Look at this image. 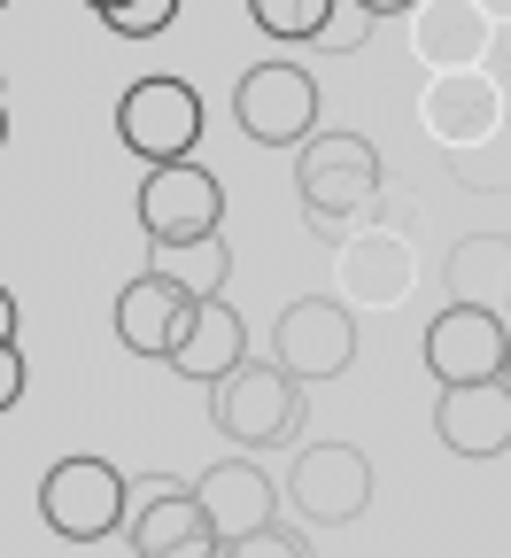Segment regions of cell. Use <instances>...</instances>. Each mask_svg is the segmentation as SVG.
I'll return each mask as SVG.
<instances>
[{
	"instance_id": "obj_5",
	"label": "cell",
	"mask_w": 511,
	"mask_h": 558,
	"mask_svg": "<svg viewBox=\"0 0 511 558\" xmlns=\"http://www.w3.org/2000/svg\"><path fill=\"white\" fill-rule=\"evenodd\" d=\"M233 117L248 140L264 148H311L318 132V78L303 62H256L248 78L233 86Z\"/></svg>"
},
{
	"instance_id": "obj_17",
	"label": "cell",
	"mask_w": 511,
	"mask_h": 558,
	"mask_svg": "<svg viewBox=\"0 0 511 558\" xmlns=\"http://www.w3.org/2000/svg\"><path fill=\"white\" fill-rule=\"evenodd\" d=\"M171 16H179V0H109L101 9V24L117 39H156V32H171Z\"/></svg>"
},
{
	"instance_id": "obj_14",
	"label": "cell",
	"mask_w": 511,
	"mask_h": 558,
	"mask_svg": "<svg viewBox=\"0 0 511 558\" xmlns=\"http://www.w3.org/2000/svg\"><path fill=\"white\" fill-rule=\"evenodd\" d=\"M333 179L349 186V202H373V186H380L373 140H356V132H326V140H311V148H303V194H311V209L333 202Z\"/></svg>"
},
{
	"instance_id": "obj_7",
	"label": "cell",
	"mask_w": 511,
	"mask_h": 558,
	"mask_svg": "<svg viewBox=\"0 0 511 558\" xmlns=\"http://www.w3.org/2000/svg\"><path fill=\"white\" fill-rule=\"evenodd\" d=\"M364 497H373V465H364L356 442H318V450H303L295 465H287V505H295L303 520H318V527L356 520Z\"/></svg>"
},
{
	"instance_id": "obj_8",
	"label": "cell",
	"mask_w": 511,
	"mask_h": 558,
	"mask_svg": "<svg viewBox=\"0 0 511 558\" xmlns=\"http://www.w3.org/2000/svg\"><path fill=\"white\" fill-rule=\"evenodd\" d=\"M194 488V505H202V520L217 527V543H241V535H256V527H279V481L256 465V458H217L202 481H186Z\"/></svg>"
},
{
	"instance_id": "obj_20",
	"label": "cell",
	"mask_w": 511,
	"mask_h": 558,
	"mask_svg": "<svg viewBox=\"0 0 511 558\" xmlns=\"http://www.w3.org/2000/svg\"><path fill=\"white\" fill-rule=\"evenodd\" d=\"M349 9H364V16H411L418 0H349Z\"/></svg>"
},
{
	"instance_id": "obj_4",
	"label": "cell",
	"mask_w": 511,
	"mask_h": 558,
	"mask_svg": "<svg viewBox=\"0 0 511 558\" xmlns=\"http://www.w3.org/2000/svg\"><path fill=\"white\" fill-rule=\"evenodd\" d=\"M139 226H148L156 248H202L226 226V186L202 163H163L139 179Z\"/></svg>"
},
{
	"instance_id": "obj_19",
	"label": "cell",
	"mask_w": 511,
	"mask_h": 558,
	"mask_svg": "<svg viewBox=\"0 0 511 558\" xmlns=\"http://www.w3.org/2000/svg\"><path fill=\"white\" fill-rule=\"evenodd\" d=\"M16 396H24V349L9 341V349H0V411H9Z\"/></svg>"
},
{
	"instance_id": "obj_13",
	"label": "cell",
	"mask_w": 511,
	"mask_h": 558,
	"mask_svg": "<svg viewBox=\"0 0 511 558\" xmlns=\"http://www.w3.org/2000/svg\"><path fill=\"white\" fill-rule=\"evenodd\" d=\"M248 365V326H241V311L226 303V295H202L194 303V326H186V341L171 349V373H186V380H233Z\"/></svg>"
},
{
	"instance_id": "obj_15",
	"label": "cell",
	"mask_w": 511,
	"mask_h": 558,
	"mask_svg": "<svg viewBox=\"0 0 511 558\" xmlns=\"http://www.w3.org/2000/svg\"><path fill=\"white\" fill-rule=\"evenodd\" d=\"M256 32L303 47V39H333V0H248Z\"/></svg>"
},
{
	"instance_id": "obj_24",
	"label": "cell",
	"mask_w": 511,
	"mask_h": 558,
	"mask_svg": "<svg viewBox=\"0 0 511 558\" xmlns=\"http://www.w3.org/2000/svg\"><path fill=\"white\" fill-rule=\"evenodd\" d=\"M0 9H9V0H0Z\"/></svg>"
},
{
	"instance_id": "obj_21",
	"label": "cell",
	"mask_w": 511,
	"mask_h": 558,
	"mask_svg": "<svg viewBox=\"0 0 511 558\" xmlns=\"http://www.w3.org/2000/svg\"><path fill=\"white\" fill-rule=\"evenodd\" d=\"M9 341H16V295L0 288V349H9Z\"/></svg>"
},
{
	"instance_id": "obj_3",
	"label": "cell",
	"mask_w": 511,
	"mask_h": 558,
	"mask_svg": "<svg viewBox=\"0 0 511 558\" xmlns=\"http://www.w3.org/2000/svg\"><path fill=\"white\" fill-rule=\"evenodd\" d=\"M209 418H217L226 442H241V450H279L287 435L303 427V380L279 373V365H241L233 380H217Z\"/></svg>"
},
{
	"instance_id": "obj_10",
	"label": "cell",
	"mask_w": 511,
	"mask_h": 558,
	"mask_svg": "<svg viewBox=\"0 0 511 558\" xmlns=\"http://www.w3.org/2000/svg\"><path fill=\"white\" fill-rule=\"evenodd\" d=\"M349 357H356V326H349L341 303L311 295V303H287V311H279V373H295V380H333Z\"/></svg>"
},
{
	"instance_id": "obj_12",
	"label": "cell",
	"mask_w": 511,
	"mask_h": 558,
	"mask_svg": "<svg viewBox=\"0 0 511 558\" xmlns=\"http://www.w3.org/2000/svg\"><path fill=\"white\" fill-rule=\"evenodd\" d=\"M434 435H442L450 458H503L511 450V388H442L434 403Z\"/></svg>"
},
{
	"instance_id": "obj_23",
	"label": "cell",
	"mask_w": 511,
	"mask_h": 558,
	"mask_svg": "<svg viewBox=\"0 0 511 558\" xmlns=\"http://www.w3.org/2000/svg\"><path fill=\"white\" fill-rule=\"evenodd\" d=\"M503 388H511V365H503Z\"/></svg>"
},
{
	"instance_id": "obj_11",
	"label": "cell",
	"mask_w": 511,
	"mask_h": 558,
	"mask_svg": "<svg viewBox=\"0 0 511 558\" xmlns=\"http://www.w3.org/2000/svg\"><path fill=\"white\" fill-rule=\"evenodd\" d=\"M124 535H132L139 558H217V527L202 520L194 488H179V481H156Z\"/></svg>"
},
{
	"instance_id": "obj_2",
	"label": "cell",
	"mask_w": 511,
	"mask_h": 558,
	"mask_svg": "<svg viewBox=\"0 0 511 558\" xmlns=\"http://www.w3.org/2000/svg\"><path fill=\"white\" fill-rule=\"evenodd\" d=\"M117 140L148 171L194 163V148H202V94L186 78H132L124 101H117Z\"/></svg>"
},
{
	"instance_id": "obj_16",
	"label": "cell",
	"mask_w": 511,
	"mask_h": 558,
	"mask_svg": "<svg viewBox=\"0 0 511 558\" xmlns=\"http://www.w3.org/2000/svg\"><path fill=\"white\" fill-rule=\"evenodd\" d=\"M156 271L179 279L186 295H226L233 256H226V241H202V248H156Z\"/></svg>"
},
{
	"instance_id": "obj_1",
	"label": "cell",
	"mask_w": 511,
	"mask_h": 558,
	"mask_svg": "<svg viewBox=\"0 0 511 558\" xmlns=\"http://www.w3.org/2000/svg\"><path fill=\"white\" fill-rule=\"evenodd\" d=\"M39 520H47L62 543H101V535L132 527V512H124V473H117L109 458H94V450L54 458L47 481H39Z\"/></svg>"
},
{
	"instance_id": "obj_6",
	"label": "cell",
	"mask_w": 511,
	"mask_h": 558,
	"mask_svg": "<svg viewBox=\"0 0 511 558\" xmlns=\"http://www.w3.org/2000/svg\"><path fill=\"white\" fill-rule=\"evenodd\" d=\"M503 365H511V333L488 303H450L426 326V373L442 388H488L503 380Z\"/></svg>"
},
{
	"instance_id": "obj_18",
	"label": "cell",
	"mask_w": 511,
	"mask_h": 558,
	"mask_svg": "<svg viewBox=\"0 0 511 558\" xmlns=\"http://www.w3.org/2000/svg\"><path fill=\"white\" fill-rule=\"evenodd\" d=\"M217 558H311V543L279 520V527H256V535H241V543H217Z\"/></svg>"
},
{
	"instance_id": "obj_9",
	"label": "cell",
	"mask_w": 511,
	"mask_h": 558,
	"mask_svg": "<svg viewBox=\"0 0 511 558\" xmlns=\"http://www.w3.org/2000/svg\"><path fill=\"white\" fill-rule=\"evenodd\" d=\"M194 303L202 295H186L179 279L139 271V279H124V295H117V341L132 349V357H171V349L186 341V326H194Z\"/></svg>"
},
{
	"instance_id": "obj_22",
	"label": "cell",
	"mask_w": 511,
	"mask_h": 558,
	"mask_svg": "<svg viewBox=\"0 0 511 558\" xmlns=\"http://www.w3.org/2000/svg\"><path fill=\"white\" fill-rule=\"evenodd\" d=\"M86 9H94V16H101V9H109V0H86Z\"/></svg>"
}]
</instances>
